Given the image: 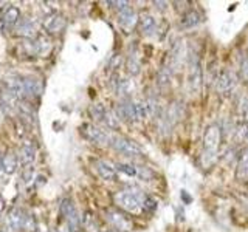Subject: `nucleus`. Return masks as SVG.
Masks as SVG:
<instances>
[{"label": "nucleus", "mask_w": 248, "mask_h": 232, "mask_svg": "<svg viewBox=\"0 0 248 232\" xmlns=\"http://www.w3.org/2000/svg\"><path fill=\"white\" fill-rule=\"evenodd\" d=\"M61 212L65 217V221L68 224V229L72 232H79L81 229V218L78 214L73 201L70 198H64L61 201Z\"/></svg>", "instance_id": "nucleus-7"}, {"label": "nucleus", "mask_w": 248, "mask_h": 232, "mask_svg": "<svg viewBox=\"0 0 248 232\" xmlns=\"http://www.w3.org/2000/svg\"><path fill=\"white\" fill-rule=\"evenodd\" d=\"M118 20H120V25L129 33V31L138 23V15L135 14L134 8L129 5L124 8V10L118 11Z\"/></svg>", "instance_id": "nucleus-16"}, {"label": "nucleus", "mask_w": 248, "mask_h": 232, "mask_svg": "<svg viewBox=\"0 0 248 232\" xmlns=\"http://www.w3.org/2000/svg\"><path fill=\"white\" fill-rule=\"evenodd\" d=\"M33 175H34V174H33V169H31V167L28 166L25 170H23V174H22V181L25 183V184H28L31 180H33Z\"/></svg>", "instance_id": "nucleus-32"}, {"label": "nucleus", "mask_w": 248, "mask_h": 232, "mask_svg": "<svg viewBox=\"0 0 248 232\" xmlns=\"http://www.w3.org/2000/svg\"><path fill=\"white\" fill-rule=\"evenodd\" d=\"M110 145L118 153L124 155V157H127V158H141L143 157L141 147H140L135 141L129 139V138L115 135V136L110 138Z\"/></svg>", "instance_id": "nucleus-4"}, {"label": "nucleus", "mask_w": 248, "mask_h": 232, "mask_svg": "<svg viewBox=\"0 0 248 232\" xmlns=\"http://www.w3.org/2000/svg\"><path fill=\"white\" fill-rule=\"evenodd\" d=\"M81 133L92 141L93 144H98V145H107L110 144V135L107 133L106 130L99 129L96 126H93V124H84L81 127Z\"/></svg>", "instance_id": "nucleus-8"}, {"label": "nucleus", "mask_w": 248, "mask_h": 232, "mask_svg": "<svg viewBox=\"0 0 248 232\" xmlns=\"http://www.w3.org/2000/svg\"><path fill=\"white\" fill-rule=\"evenodd\" d=\"M107 112V108L103 105V104H95V105H92L90 107V115L93 116V119L95 121H99V122H103L104 121V115Z\"/></svg>", "instance_id": "nucleus-28"}, {"label": "nucleus", "mask_w": 248, "mask_h": 232, "mask_svg": "<svg viewBox=\"0 0 248 232\" xmlns=\"http://www.w3.org/2000/svg\"><path fill=\"white\" fill-rule=\"evenodd\" d=\"M19 15H20L19 8H16V6L6 8V11L2 15V23H3L5 27H8V28H13V25H16V23H17Z\"/></svg>", "instance_id": "nucleus-23"}, {"label": "nucleus", "mask_w": 248, "mask_h": 232, "mask_svg": "<svg viewBox=\"0 0 248 232\" xmlns=\"http://www.w3.org/2000/svg\"><path fill=\"white\" fill-rule=\"evenodd\" d=\"M236 85H237V76L234 72H231L228 68L222 70L219 76H217V91L223 96L231 95V91L236 88Z\"/></svg>", "instance_id": "nucleus-9"}, {"label": "nucleus", "mask_w": 248, "mask_h": 232, "mask_svg": "<svg viewBox=\"0 0 248 232\" xmlns=\"http://www.w3.org/2000/svg\"><path fill=\"white\" fill-rule=\"evenodd\" d=\"M115 169L118 170V172H123V174H126L129 176H137L138 175V167L129 164V162H116Z\"/></svg>", "instance_id": "nucleus-27"}, {"label": "nucleus", "mask_w": 248, "mask_h": 232, "mask_svg": "<svg viewBox=\"0 0 248 232\" xmlns=\"http://www.w3.org/2000/svg\"><path fill=\"white\" fill-rule=\"evenodd\" d=\"M116 116H118V119H123L126 122H135L137 115H135L134 101L130 98H123L120 101V104L116 105Z\"/></svg>", "instance_id": "nucleus-11"}, {"label": "nucleus", "mask_w": 248, "mask_h": 232, "mask_svg": "<svg viewBox=\"0 0 248 232\" xmlns=\"http://www.w3.org/2000/svg\"><path fill=\"white\" fill-rule=\"evenodd\" d=\"M203 85V72H202V62L197 48L189 46L188 59H186V87L192 95H197Z\"/></svg>", "instance_id": "nucleus-2"}, {"label": "nucleus", "mask_w": 248, "mask_h": 232, "mask_svg": "<svg viewBox=\"0 0 248 232\" xmlns=\"http://www.w3.org/2000/svg\"><path fill=\"white\" fill-rule=\"evenodd\" d=\"M19 161L22 162L23 166H30L31 162H33L34 160H36V147L31 144L30 141H27V143H23L22 145H20V150H19Z\"/></svg>", "instance_id": "nucleus-18"}, {"label": "nucleus", "mask_w": 248, "mask_h": 232, "mask_svg": "<svg viewBox=\"0 0 248 232\" xmlns=\"http://www.w3.org/2000/svg\"><path fill=\"white\" fill-rule=\"evenodd\" d=\"M170 79H172V70L169 68V65H161L158 73H157V84L161 90L168 88L170 85Z\"/></svg>", "instance_id": "nucleus-22"}, {"label": "nucleus", "mask_w": 248, "mask_h": 232, "mask_svg": "<svg viewBox=\"0 0 248 232\" xmlns=\"http://www.w3.org/2000/svg\"><path fill=\"white\" fill-rule=\"evenodd\" d=\"M154 5L158 8L160 11H163V10H166L168 8V2H154Z\"/></svg>", "instance_id": "nucleus-33"}, {"label": "nucleus", "mask_w": 248, "mask_h": 232, "mask_svg": "<svg viewBox=\"0 0 248 232\" xmlns=\"http://www.w3.org/2000/svg\"><path fill=\"white\" fill-rule=\"evenodd\" d=\"M2 232H6V231H2Z\"/></svg>", "instance_id": "nucleus-37"}, {"label": "nucleus", "mask_w": 248, "mask_h": 232, "mask_svg": "<svg viewBox=\"0 0 248 232\" xmlns=\"http://www.w3.org/2000/svg\"><path fill=\"white\" fill-rule=\"evenodd\" d=\"M239 73H240V77H242V81L248 84V53H244L242 58H240Z\"/></svg>", "instance_id": "nucleus-30"}, {"label": "nucleus", "mask_w": 248, "mask_h": 232, "mask_svg": "<svg viewBox=\"0 0 248 232\" xmlns=\"http://www.w3.org/2000/svg\"><path fill=\"white\" fill-rule=\"evenodd\" d=\"M104 215H106V220L108 221V224H110L113 229L120 231V232H129L132 229L130 218L124 212H121L120 209H115V207L107 209Z\"/></svg>", "instance_id": "nucleus-6"}, {"label": "nucleus", "mask_w": 248, "mask_h": 232, "mask_svg": "<svg viewBox=\"0 0 248 232\" xmlns=\"http://www.w3.org/2000/svg\"><path fill=\"white\" fill-rule=\"evenodd\" d=\"M84 226H85V229H87V232H99L98 224L95 221V217H93L90 212H87L84 217Z\"/></svg>", "instance_id": "nucleus-31"}, {"label": "nucleus", "mask_w": 248, "mask_h": 232, "mask_svg": "<svg viewBox=\"0 0 248 232\" xmlns=\"http://www.w3.org/2000/svg\"><path fill=\"white\" fill-rule=\"evenodd\" d=\"M138 27H140V29H141V33L144 36H147V37L154 36L155 33H157V29H158L157 19H155L149 11L140 13V15H138Z\"/></svg>", "instance_id": "nucleus-12"}, {"label": "nucleus", "mask_w": 248, "mask_h": 232, "mask_svg": "<svg viewBox=\"0 0 248 232\" xmlns=\"http://www.w3.org/2000/svg\"><path fill=\"white\" fill-rule=\"evenodd\" d=\"M115 204L121 207L123 211L130 214H140L144 212V204L147 201V195L137 188H129L124 190H118L113 195Z\"/></svg>", "instance_id": "nucleus-1"}, {"label": "nucleus", "mask_w": 248, "mask_h": 232, "mask_svg": "<svg viewBox=\"0 0 248 232\" xmlns=\"http://www.w3.org/2000/svg\"><path fill=\"white\" fill-rule=\"evenodd\" d=\"M163 118H165L168 121V124L170 127H174L175 124L178 121H182V118L185 116V107L182 102H177V101H174V102H170L169 107L166 108V110L161 112Z\"/></svg>", "instance_id": "nucleus-13"}, {"label": "nucleus", "mask_w": 248, "mask_h": 232, "mask_svg": "<svg viewBox=\"0 0 248 232\" xmlns=\"http://www.w3.org/2000/svg\"><path fill=\"white\" fill-rule=\"evenodd\" d=\"M19 157L16 155L14 150H6L5 155L2 157V170L6 174V175H11L16 172V169H17V160Z\"/></svg>", "instance_id": "nucleus-20"}, {"label": "nucleus", "mask_w": 248, "mask_h": 232, "mask_svg": "<svg viewBox=\"0 0 248 232\" xmlns=\"http://www.w3.org/2000/svg\"><path fill=\"white\" fill-rule=\"evenodd\" d=\"M126 70L129 72V74L137 76L141 70V62H140V56H138V50L137 46L134 45L129 51V56L126 59Z\"/></svg>", "instance_id": "nucleus-19"}, {"label": "nucleus", "mask_w": 248, "mask_h": 232, "mask_svg": "<svg viewBox=\"0 0 248 232\" xmlns=\"http://www.w3.org/2000/svg\"><path fill=\"white\" fill-rule=\"evenodd\" d=\"M34 33H36L34 22L30 19L22 20L17 25V28H16V34L20 37H31V36H34Z\"/></svg>", "instance_id": "nucleus-24"}, {"label": "nucleus", "mask_w": 248, "mask_h": 232, "mask_svg": "<svg viewBox=\"0 0 248 232\" xmlns=\"http://www.w3.org/2000/svg\"><path fill=\"white\" fill-rule=\"evenodd\" d=\"M134 107H135V115H137V119H144L147 118V107H146V102L144 99H137L134 101Z\"/></svg>", "instance_id": "nucleus-29"}, {"label": "nucleus", "mask_w": 248, "mask_h": 232, "mask_svg": "<svg viewBox=\"0 0 248 232\" xmlns=\"http://www.w3.org/2000/svg\"><path fill=\"white\" fill-rule=\"evenodd\" d=\"M203 20V17H202V14L197 11V10H188L183 15H182V19H180V25L183 28H194V27H197L199 23Z\"/></svg>", "instance_id": "nucleus-21"}, {"label": "nucleus", "mask_w": 248, "mask_h": 232, "mask_svg": "<svg viewBox=\"0 0 248 232\" xmlns=\"http://www.w3.org/2000/svg\"><path fill=\"white\" fill-rule=\"evenodd\" d=\"M220 139H222V131L217 124H211L208 126L203 135V153H202V161L206 166H209L217 157L220 147Z\"/></svg>", "instance_id": "nucleus-3"}, {"label": "nucleus", "mask_w": 248, "mask_h": 232, "mask_svg": "<svg viewBox=\"0 0 248 232\" xmlns=\"http://www.w3.org/2000/svg\"><path fill=\"white\" fill-rule=\"evenodd\" d=\"M244 139H245V141L248 143V130H247V133H245V138H244Z\"/></svg>", "instance_id": "nucleus-34"}, {"label": "nucleus", "mask_w": 248, "mask_h": 232, "mask_svg": "<svg viewBox=\"0 0 248 232\" xmlns=\"http://www.w3.org/2000/svg\"><path fill=\"white\" fill-rule=\"evenodd\" d=\"M237 176L247 178L248 176V147L240 150L239 153V162H237Z\"/></svg>", "instance_id": "nucleus-25"}, {"label": "nucleus", "mask_w": 248, "mask_h": 232, "mask_svg": "<svg viewBox=\"0 0 248 232\" xmlns=\"http://www.w3.org/2000/svg\"><path fill=\"white\" fill-rule=\"evenodd\" d=\"M25 98H37L42 93V82L37 77H23Z\"/></svg>", "instance_id": "nucleus-17"}, {"label": "nucleus", "mask_w": 248, "mask_h": 232, "mask_svg": "<svg viewBox=\"0 0 248 232\" xmlns=\"http://www.w3.org/2000/svg\"><path fill=\"white\" fill-rule=\"evenodd\" d=\"M42 27L46 33L58 34L65 28V17L59 13H50L42 22Z\"/></svg>", "instance_id": "nucleus-10"}, {"label": "nucleus", "mask_w": 248, "mask_h": 232, "mask_svg": "<svg viewBox=\"0 0 248 232\" xmlns=\"http://www.w3.org/2000/svg\"><path fill=\"white\" fill-rule=\"evenodd\" d=\"M2 207H3V203L0 201V212H2Z\"/></svg>", "instance_id": "nucleus-35"}, {"label": "nucleus", "mask_w": 248, "mask_h": 232, "mask_svg": "<svg viewBox=\"0 0 248 232\" xmlns=\"http://www.w3.org/2000/svg\"><path fill=\"white\" fill-rule=\"evenodd\" d=\"M186 59H188V46H186L185 41L182 37H177L172 42L170 46V56H169V68L174 72H178L185 64Z\"/></svg>", "instance_id": "nucleus-5"}, {"label": "nucleus", "mask_w": 248, "mask_h": 232, "mask_svg": "<svg viewBox=\"0 0 248 232\" xmlns=\"http://www.w3.org/2000/svg\"><path fill=\"white\" fill-rule=\"evenodd\" d=\"M93 169L98 174L99 178H103L104 181H115L116 180V169L113 164L107 162L104 160H95L93 161Z\"/></svg>", "instance_id": "nucleus-14"}, {"label": "nucleus", "mask_w": 248, "mask_h": 232, "mask_svg": "<svg viewBox=\"0 0 248 232\" xmlns=\"http://www.w3.org/2000/svg\"><path fill=\"white\" fill-rule=\"evenodd\" d=\"M25 223V214L20 209L14 207L6 215V232H19Z\"/></svg>", "instance_id": "nucleus-15"}, {"label": "nucleus", "mask_w": 248, "mask_h": 232, "mask_svg": "<svg viewBox=\"0 0 248 232\" xmlns=\"http://www.w3.org/2000/svg\"><path fill=\"white\" fill-rule=\"evenodd\" d=\"M104 232H112V231H104Z\"/></svg>", "instance_id": "nucleus-36"}, {"label": "nucleus", "mask_w": 248, "mask_h": 232, "mask_svg": "<svg viewBox=\"0 0 248 232\" xmlns=\"http://www.w3.org/2000/svg\"><path fill=\"white\" fill-rule=\"evenodd\" d=\"M103 124L106 127H108V129H112V130H116L120 127V121H118V116H116L113 112H110V110H107L106 112V115H104V121H103Z\"/></svg>", "instance_id": "nucleus-26"}]
</instances>
